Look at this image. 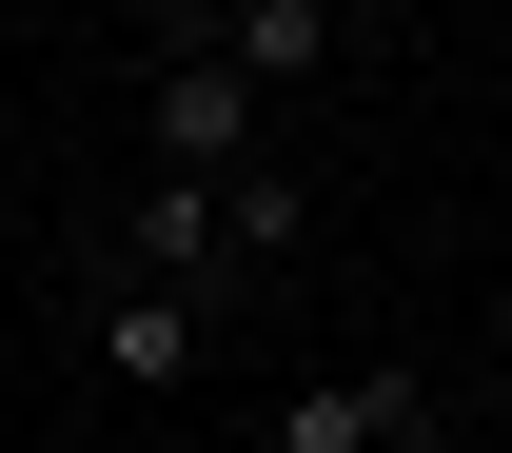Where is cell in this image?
Returning <instances> with one entry per match:
<instances>
[{
	"mask_svg": "<svg viewBox=\"0 0 512 453\" xmlns=\"http://www.w3.org/2000/svg\"><path fill=\"white\" fill-rule=\"evenodd\" d=\"M394 414H414V355H355V375H316V394H276V453H375Z\"/></svg>",
	"mask_w": 512,
	"mask_h": 453,
	"instance_id": "3",
	"label": "cell"
},
{
	"mask_svg": "<svg viewBox=\"0 0 512 453\" xmlns=\"http://www.w3.org/2000/svg\"><path fill=\"white\" fill-rule=\"evenodd\" d=\"M217 217H237V276L296 257V178H276V158H237V178H217Z\"/></svg>",
	"mask_w": 512,
	"mask_h": 453,
	"instance_id": "5",
	"label": "cell"
},
{
	"mask_svg": "<svg viewBox=\"0 0 512 453\" xmlns=\"http://www.w3.org/2000/svg\"><path fill=\"white\" fill-rule=\"evenodd\" d=\"M197 355H217V296H197V276H119V296H99V375L119 394H178Z\"/></svg>",
	"mask_w": 512,
	"mask_h": 453,
	"instance_id": "1",
	"label": "cell"
},
{
	"mask_svg": "<svg viewBox=\"0 0 512 453\" xmlns=\"http://www.w3.org/2000/svg\"><path fill=\"white\" fill-rule=\"evenodd\" d=\"M217 40L256 79H335V0H217Z\"/></svg>",
	"mask_w": 512,
	"mask_h": 453,
	"instance_id": "4",
	"label": "cell"
},
{
	"mask_svg": "<svg viewBox=\"0 0 512 453\" xmlns=\"http://www.w3.org/2000/svg\"><path fill=\"white\" fill-rule=\"evenodd\" d=\"M119 276H237V217H217V178H138V217H119Z\"/></svg>",
	"mask_w": 512,
	"mask_h": 453,
	"instance_id": "2",
	"label": "cell"
},
{
	"mask_svg": "<svg viewBox=\"0 0 512 453\" xmlns=\"http://www.w3.org/2000/svg\"><path fill=\"white\" fill-rule=\"evenodd\" d=\"M375 453H453V414H434V394H414V414H394V434H375Z\"/></svg>",
	"mask_w": 512,
	"mask_h": 453,
	"instance_id": "6",
	"label": "cell"
},
{
	"mask_svg": "<svg viewBox=\"0 0 512 453\" xmlns=\"http://www.w3.org/2000/svg\"><path fill=\"white\" fill-rule=\"evenodd\" d=\"M493 355H512V335H493Z\"/></svg>",
	"mask_w": 512,
	"mask_h": 453,
	"instance_id": "7",
	"label": "cell"
}]
</instances>
